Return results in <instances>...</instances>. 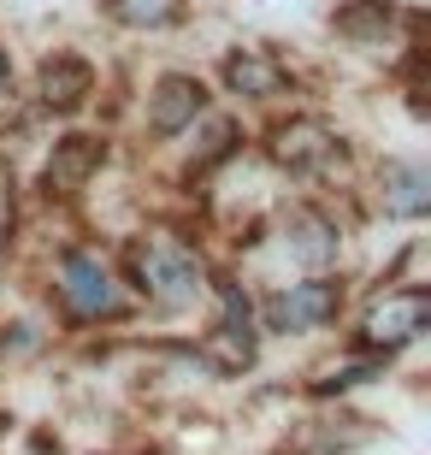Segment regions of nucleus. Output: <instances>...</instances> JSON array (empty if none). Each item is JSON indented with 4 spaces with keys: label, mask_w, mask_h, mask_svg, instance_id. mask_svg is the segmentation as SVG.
Returning a JSON list of instances; mask_svg holds the SVG:
<instances>
[{
    "label": "nucleus",
    "mask_w": 431,
    "mask_h": 455,
    "mask_svg": "<svg viewBox=\"0 0 431 455\" xmlns=\"http://www.w3.org/2000/svg\"><path fill=\"white\" fill-rule=\"evenodd\" d=\"M131 278L142 290V302L160 314H183L201 302V260L172 236H136L131 243Z\"/></svg>",
    "instance_id": "1"
},
{
    "label": "nucleus",
    "mask_w": 431,
    "mask_h": 455,
    "mask_svg": "<svg viewBox=\"0 0 431 455\" xmlns=\"http://www.w3.org/2000/svg\"><path fill=\"white\" fill-rule=\"evenodd\" d=\"M426 320H431V284H402V290H390V296H379V302L366 307L361 349L390 361L396 349L426 338Z\"/></svg>",
    "instance_id": "2"
},
{
    "label": "nucleus",
    "mask_w": 431,
    "mask_h": 455,
    "mask_svg": "<svg viewBox=\"0 0 431 455\" xmlns=\"http://www.w3.org/2000/svg\"><path fill=\"white\" fill-rule=\"evenodd\" d=\"M60 302L71 320H118L124 314V290H118L113 267L95 249H71L60 260Z\"/></svg>",
    "instance_id": "3"
},
{
    "label": "nucleus",
    "mask_w": 431,
    "mask_h": 455,
    "mask_svg": "<svg viewBox=\"0 0 431 455\" xmlns=\"http://www.w3.org/2000/svg\"><path fill=\"white\" fill-rule=\"evenodd\" d=\"M337 307H343V284H337V278H307V284H290V290H278V296H266V331L301 338V331L331 325Z\"/></svg>",
    "instance_id": "4"
},
{
    "label": "nucleus",
    "mask_w": 431,
    "mask_h": 455,
    "mask_svg": "<svg viewBox=\"0 0 431 455\" xmlns=\"http://www.w3.org/2000/svg\"><path fill=\"white\" fill-rule=\"evenodd\" d=\"M283 172H296V178H319V172H331L343 160V142H337L331 124H319V118H290L272 142Z\"/></svg>",
    "instance_id": "5"
},
{
    "label": "nucleus",
    "mask_w": 431,
    "mask_h": 455,
    "mask_svg": "<svg viewBox=\"0 0 431 455\" xmlns=\"http://www.w3.org/2000/svg\"><path fill=\"white\" fill-rule=\"evenodd\" d=\"M283 254L307 272H325L337 254H343V231H337V220L325 207H296V213L283 220Z\"/></svg>",
    "instance_id": "6"
},
{
    "label": "nucleus",
    "mask_w": 431,
    "mask_h": 455,
    "mask_svg": "<svg viewBox=\"0 0 431 455\" xmlns=\"http://www.w3.org/2000/svg\"><path fill=\"white\" fill-rule=\"evenodd\" d=\"M201 107H207V89H201V77H189V71H166L160 84H154L148 95V131L154 136H178L183 124H196Z\"/></svg>",
    "instance_id": "7"
},
{
    "label": "nucleus",
    "mask_w": 431,
    "mask_h": 455,
    "mask_svg": "<svg viewBox=\"0 0 431 455\" xmlns=\"http://www.w3.org/2000/svg\"><path fill=\"white\" fill-rule=\"evenodd\" d=\"M379 202H384V220H419L431 207V172L419 160H384Z\"/></svg>",
    "instance_id": "8"
},
{
    "label": "nucleus",
    "mask_w": 431,
    "mask_h": 455,
    "mask_svg": "<svg viewBox=\"0 0 431 455\" xmlns=\"http://www.w3.org/2000/svg\"><path fill=\"white\" fill-rule=\"evenodd\" d=\"M89 89H95V66H89V60H77V53H53V60H42L36 95H42L48 113H71V107H84Z\"/></svg>",
    "instance_id": "9"
},
{
    "label": "nucleus",
    "mask_w": 431,
    "mask_h": 455,
    "mask_svg": "<svg viewBox=\"0 0 431 455\" xmlns=\"http://www.w3.org/2000/svg\"><path fill=\"white\" fill-rule=\"evenodd\" d=\"M283 84H290V71H283L266 48H236L231 60H225V89H231V95L266 101V95H283Z\"/></svg>",
    "instance_id": "10"
},
{
    "label": "nucleus",
    "mask_w": 431,
    "mask_h": 455,
    "mask_svg": "<svg viewBox=\"0 0 431 455\" xmlns=\"http://www.w3.org/2000/svg\"><path fill=\"white\" fill-rule=\"evenodd\" d=\"M107 160V148H100L95 136H66L60 148H53V160H48V172H42V189H60V196H71V189H84L89 184V172Z\"/></svg>",
    "instance_id": "11"
},
{
    "label": "nucleus",
    "mask_w": 431,
    "mask_h": 455,
    "mask_svg": "<svg viewBox=\"0 0 431 455\" xmlns=\"http://www.w3.org/2000/svg\"><path fill=\"white\" fill-rule=\"evenodd\" d=\"M337 30H343L348 42H361V48H379V42H390V30H396V6H384V0H355V6L337 12Z\"/></svg>",
    "instance_id": "12"
},
{
    "label": "nucleus",
    "mask_w": 431,
    "mask_h": 455,
    "mask_svg": "<svg viewBox=\"0 0 431 455\" xmlns=\"http://www.w3.org/2000/svg\"><path fill=\"white\" fill-rule=\"evenodd\" d=\"M100 6L124 30H166V24L183 18V0H100Z\"/></svg>",
    "instance_id": "13"
},
{
    "label": "nucleus",
    "mask_w": 431,
    "mask_h": 455,
    "mask_svg": "<svg viewBox=\"0 0 431 455\" xmlns=\"http://www.w3.org/2000/svg\"><path fill=\"white\" fill-rule=\"evenodd\" d=\"M6 84H12V60L0 53V95H6Z\"/></svg>",
    "instance_id": "14"
},
{
    "label": "nucleus",
    "mask_w": 431,
    "mask_h": 455,
    "mask_svg": "<svg viewBox=\"0 0 431 455\" xmlns=\"http://www.w3.org/2000/svg\"><path fill=\"white\" fill-rule=\"evenodd\" d=\"M6 426H12V420H6V414H0V438H6Z\"/></svg>",
    "instance_id": "15"
}]
</instances>
